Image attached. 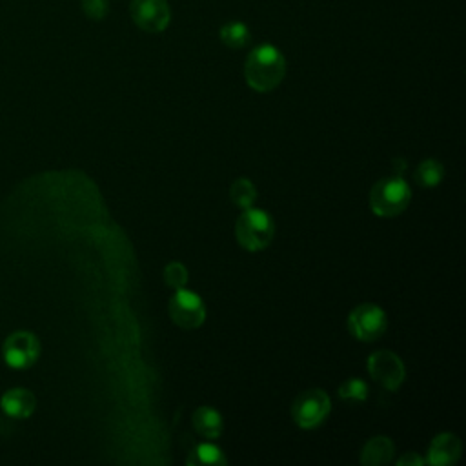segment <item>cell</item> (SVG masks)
Instances as JSON below:
<instances>
[{"label": "cell", "instance_id": "1", "mask_svg": "<svg viewBox=\"0 0 466 466\" xmlns=\"http://www.w3.org/2000/svg\"><path fill=\"white\" fill-rule=\"evenodd\" d=\"M286 75V60L282 53L271 46L262 44L257 46L246 58L244 76L249 87L255 91L266 93L275 89Z\"/></svg>", "mask_w": 466, "mask_h": 466}, {"label": "cell", "instance_id": "2", "mask_svg": "<svg viewBox=\"0 0 466 466\" xmlns=\"http://www.w3.org/2000/svg\"><path fill=\"white\" fill-rule=\"evenodd\" d=\"M410 187L399 175L379 180L370 193V206L379 217H395L402 213L410 202Z\"/></svg>", "mask_w": 466, "mask_h": 466}, {"label": "cell", "instance_id": "3", "mask_svg": "<svg viewBox=\"0 0 466 466\" xmlns=\"http://www.w3.org/2000/svg\"><path fill=\"white\" fill-rule=\"evenodd\" d=\"M235 233L244 249L258 251L273 240L275 224L266 211L246 208V211L237 218Z\"/></svg>", "mask_w": 466, "mask_h": 466}, {"label": "cell", "instance_id": "4", "mask_svg": "<svg viewBox=\"0 0 466 466\" xmlns=\"http://www.w3.org/2000/svg\"><path fill=\"white\" fill-rule=\"evenodd\" d=\"M331 410V400L322 390L302 391L291 404V417L300 428H315L324 422Z\"/></svg>", "mask_w": 466, "mask_h": 466}, {"label": "cell", "instance_id": "5", "mask_svg": "<svg viewBox=\"0 0 466 466\" xmlns=\"http://www.w3.org/2000/svg\"><path fill=\"white\" fill-rule=\"evenodd\" d=\"M388 320L384 311L375 304H359L348 317L350 331L364 342L377 340L386 331Z\"/></svg>", "mask_w": 466, "mask_h": 466}, {"label": "cell", "instance_id": "6", "mask_svg": "<svg viewBox=\"0 0 466 466\" xmlns=\"http://www.w3.org/2000/svg\"><path fill=\"white\" fill-rule=\"evenodd\" d=\"M2 353L7 366L15 370H25L38 359L40 342L31 331H15L4 340Z\"/></svg>", "mask_w": 466, "mask_h": 466}, {"label": "cell", "instance_id": "7", "mask_svg": "<svg viewBox=\"0 0 466 466\" xmlns=\"http://www.w3.org/2000/svg\"><path fill=\"white\" fill-rule=\"evenodd\" d=\"M169 315L180 328H197L206 319V308L197 293L178 288L169 299Z\"/></svg>", "mask_w": 466, "mask_h": 466}, {"label": "cell", "instance_id": "8", "mask_svg": "<svg viewBox=\"0 0 466 466\" xmlns=\"http://www.w3.org/2000/svg\"><path fill=\"white\" fill-rule=\"evenodd\" d=\"M368 371L386 390H397L406 377V368L402 360L388 350L373 351L368 357Z\"/></svg>", "mask_w": 466, "mask_h": 466}, {"label": "cell", "instance_id": "9", "mask_svg": "<svg viewBox=\"0 0 466 466\" xmlns=\"http://www.w3.org/2000/svg\"><path fill=\"white\" fill-rule=\"evenodd\" d=\"M129 13L133 22L147 33L164 31L171 20V9L166 0H133Z\"/></svg>", "mask_w": 466, "mask_h": 466}, {"label": "cell", "instance_id": "10", "mask_svg": "<svg viewBox=\"0 0 466 466\" xmlns=\"http://www.w3.org/2000/svg\"><path fill=\"white\" fill-rule=\"evenodd\" d=\"M462 446L457 435L453 433H439L428 450V462L433 466H444V464H451L461 457Z\"/></svg>", "mask_w": 466, "mask_h": 466}, {"label": "cell", "instance_id": "11", "mask_svg": "<svg viewBox=\"0 0 466 466\" xmlns=\"http://www.w3.org/2000/svg\"><path fill=\"white\" fill-rule=\"evenodd\" d=\"M35 408H36V399L25 388H13L5 391L2 397V410L15 419L29 417L35 411Z\"/></svg>", "mask_w": 466, "mask_h": 466}, {"label": "cell", "instance_id": "12", "mask_svg": "<svg viewBox=\"0 0 466 466\" xmlns=\"http://www.w3.org/2000/svg\"><path fill=\"white\" fill-rule=\"evenodd\" d=\"M393 451H395L393 442L388 437L379 435V437L370 439L364 444L362 453H360V462L362 464H386L393 459Z\"/></svg>", "mask_w": 466, "mask_h": 466}, {"label": "cell", "instance_id": "13", "mask_svg": "<svg viewBox=\"0 0 466 466\" xmlns=\"http://www.w3.org/2000/svg\"><path fill=\"white\" fill-rule=\"evenodd\" d=\"M193 426L200 435L208 439H217L222 431V417L211 406H200L193 413Z\"/></svg>", "mask_w": 466, "mask_h": 466}, {"label": "cell", "instance_id": "14", "mask_svg": "<svg viewBox=\"0 0 466 466\" xmlns=\"http://www.w3.org/2000/svg\"><path fill=\"white\" fill-rule=\"evenodd\" d=\"M249 38H251L249 29L238 20L228 22L220 27V40L224 42V46H228L231 49L244 47L249 42Z\"/></svg>", "mask_w": 466, "mask_h": 466}, {"label": "cell", "instance_id": "15", "mask_svg": "<svg viewBox=\"0 0 466 466\" xmlns=\"http://www.w3.org/2000/svg\"><path fill=\"white\" fill-rule=\"evenodd\" d=\"M187 464H226V457L218 446L202 442L191 451Z\"/></svg>", "mask_w": 466, "mask_h": 466}, {"label": "cell", "instance_id": "16", "mask_svg": "<svg viewBox=\"0 0 466 466\" xmlns=\"http://www.w3.org/2000/svg\"><path fill=\"white\" fill-rule=\"evenodd\" d=\"M442 175H444V169L441 166V162L433 160V158H428L424 162L419 164L417 171H415V178L420 186H426V187H431V186H437L441 180H442Z\"/></svg>", "mask_w": 466, "mask_h": 466}, {"label": "cell", "instance_id": "17", "mask_svg": "<svg viewBox=\"0 0 466 466\" xmlns=\"http://www.w3.org/2000/svg\"><path fill=\"white\" fill-rule=\"evenodd\" d=\"M229 195H231V200L240 206V208H249L255 198H257V189L253 186L251 180L248 178H237L233 184H231V189H229Z\"/></svg>", "mask_w": 466, "mask_h": 466}, {"label": "cell", "instance_id": "18", "mask_svg": "<svg viewBox=\"0 0 466 466\" xmlns=\"http://www.w3.org/2000/svg\"><path fill=\"white\" fill-rule=\"evenodd\" d=\"M339 395H340V399H344V400L360 402V400H364V399L368 397V386L364 384V380L353 377V379H348L346 382L340 384Z\"/></svg>", "mask_w": 466, "mask_h": 466}, {"label": "cell", "instance_id": "19", "mask_svg": "<svg viewBox=\"0 0 466 466\" xmlns=\"http://www.w3.org/2000/svg\"><path fill=\"white\" fill-rule=\"evenodd\" d=\"M164 280L171 288H175V289L182 288L187 282V269H186V266L180 264V262H169L166 266V269H164Z\"/></svg>", "mask_w": 466, "mask_h": 466}, {"label": "cell", "instance_id": "20", "mask_svg": "<svg viewBox=\"0 0 466 466\" xmlns=\"http://www.w3.org/2000/svg\"><path fill=\"white\" fill-rule=\"evenodd\" d=\"M82 11L91 20H102L109 11V4L107 0H82Z\"/></svg>", "mask_w": 466, "mask_h": 466}, {"label": "cell", "instance_id": "21", "mask_svg": "<svg viewBox=\"0 0 466 466\" xmlns=\"http://www.w3.org/2000/svg\"><path fill=\"white\" fill-rule=\"evenodd\" d=\"M397 464L399 466H420V464H424V459L420 457V455H417L415 451H410V453H406V455H402L399 461H397Z\"/></svg>", "mask_w": 466, "mask_h": 466}]
</instances>
